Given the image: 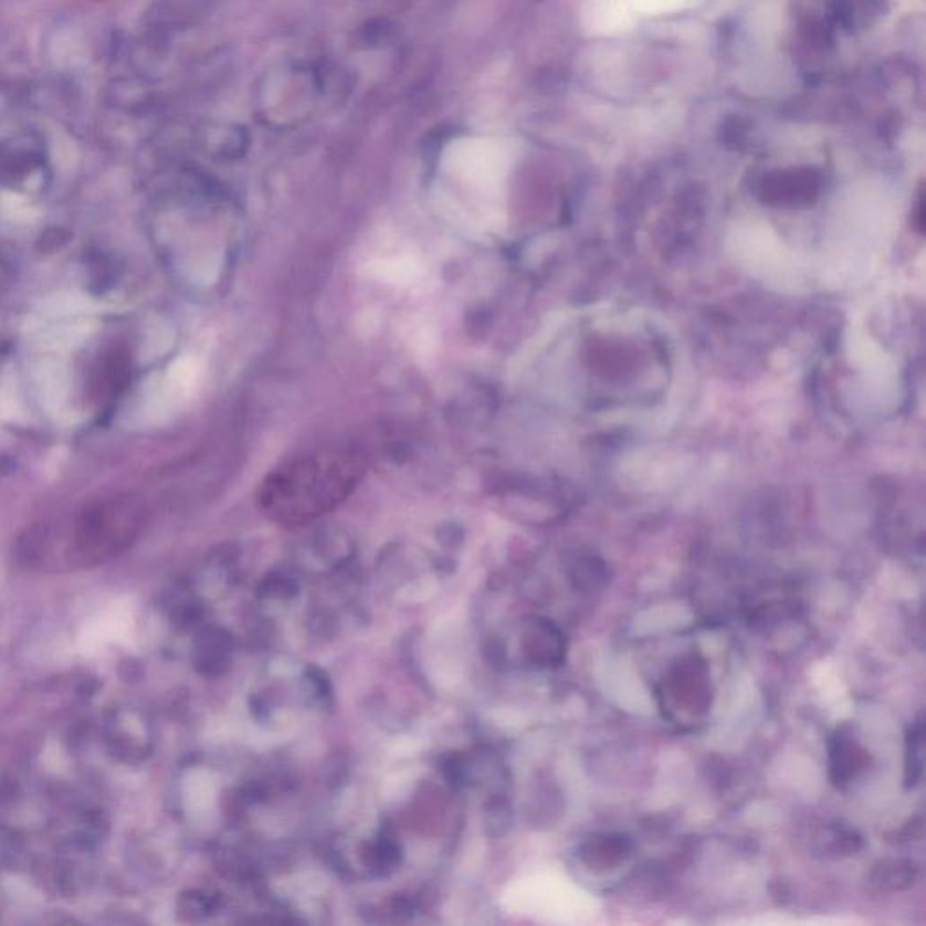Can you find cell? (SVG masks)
<instances>
[{
  "instance_id": "obj_10",
  "label": "cell",
  "mask_w": 926,
  "mask_h": 926,
  "mask_svg": "<svg viewBox=\"0 0 926 926\" xmlns=\"http://www.w3.org/2000/svg\"><path fill=\"white\" fill-rule=\"evenodd\" d=\"M230 639L223 632L218 630H209L204 633L203 641H201L200 664L207 667V672L214 673L218 670H223L224 664L229 661L230 655Z\"/></svg>"
},
{
  "instance_id": "obj_5",
  "label": "cell",
  "mask_w": 926,
  "mask_h": 926,
  "mask_svg": "<svg viewBox=\"0 0 926 926\" xmlns=\"http://www.w3.org/2000/svg\"><path fill=\"white\" fill-rule=\"evenodd\" d=\"M632 838L623 832H598L579 846L581 862L593 872L612 871L632 856Z\"/></svg>"
},
{
  "instance_id": "obj_1",
  "label": "cell",
  "mask_w": 926,
  "mask_h": 926,
  "mask_svg": "<svg viewBox=\"0 0 926 926\" xmlns=\"http://www.w3.org/2000/svg\"><path fill=\"white\" fill-rule=\"evenodd\" d=\"M513 160V141L499 136H463L443 149L442 169L449 180L467 189L493 192L507 178Z\"/></svg>"
},
{
  "instance_id": "obj_7",
  "label": "cell",
  "mask_w": 926,
  "mask_h": 926,
  "mask_svg": "<svg viewBox=\"0 0 926 926\" xmlns=\"http://www.w3.org/2000/svg\"><path fill=\"white\" fill-rule=\"evenodd\" d=\"M917 869L906 860H885L872 866L866 877V885L871 892H902L911 888L916 882Z\"/></svg>"
},
{
  "instance_id": "obj_4",
  "label": "cell",
  "mask_w": 926,
  "mask_h": 926,
  "mask_svg": "<svg viewBox=\"0 0 926 926\" xmlns=\"http://www.w3.org/2000/svg\"><path fill=\"white\" fill-rule=\"evenodd\" d=\"M525 657L538 667H558L565 663L567 639L558 624L547 618H530L524 624Z\"/></svg>"
},
{
  "instance_id": "obj_12",
  "label": "cell",
  "mask_w": 926,
  "mask_h": 926,
  "mask_svg": "<svg viewBox=\"0 0 926 926\" xmlns=\"http://www.w3.org/2000/svg\"><path fill=\"white\" fill-rule=\"evenodd\" d=\"M633 10L643 15H667L684 11L695 4V0H630Z\"/></svg>"
},
{
  "instance_id": "obj_9",
  "label": "cell",
  "mask_w": 926,
  "mask_h": 926,
  "mask_svg": "<svg viewBox=\"0 0 926 926\" xmlns=\"http://www.w3.org/2000/svg\"><path fill=\"white\" fill-rule=\"evenodd\" d=\"M860 849H862V836L854 829L842 823L829 825L825 836L820 840V851L825 852L827 856H852Z\"/></svg>"
},
{
  "instance_id": "obj_13",
  "label": "cell",
  "mask_w": 926,
  "mask_h": 926,
  "mask_svg": "<svg viewBox=\"0 0 926 926\" xmlns=\"http://www.w3.org/2000/svg\"><path fill=\"white\" fill-rule=\"evenodd\" d=\"M511 823V807L504 798H496L487 806V829L496 827L493 836H502Z\"/></svg>"
},
{
  "instance_id": "obj_6",
  "label": "cell",
  "mask_w": 926,
  "mask_h": 926,
  "mask_svg": "<svg viewBox=\"0 0 926 926\" xmlns=\"http://www.w3.org/2000/svg\"><path fill=\"white\" fill-rule=\"evenodd\" d=\"M638 11L630 0H588L583 22L593 35H613L635 24Z\"/></svg>"
},
{
  "instance_id": "obj_3",
  "label": "cell",
  "mask_w": 926,
  "mask_h": 926,
  "mask_svg": "<svg viewBox=\"0 0 926 926\" xmlns=\"http://www.w3.org/2000/svg\"><path fill=\"white\" fill-rule=\"evenodd\" d=\"M871 762L851 724L838 726L829 738V778L836 789H845Z\"/></svg>"
},
{
  "instance_id": "obj_2",
  "label": "cell",
  "mask_w": 926,
  "mask_h": 926,
  "mask_svg": "<svg viewBox=\"0 0 926 926\" xmlns=\"http://www.w3.org/2000/svg\"><path fill=\"white\" fill-rule=\"evenodd\" d=\"M672 703L686 707V712L703 715L712 706V690L706 664L697 657L684 659L673 667L667 677L666 692Z\"/></svg>"
},
{
  "instance_id": "obj_11",
  "label": "cell",
  "mask_w": 926,
  "mask_h": 926,
  "mask_svg": "<svg viewBox=\"0 0 926 926\" xmlns=\"http://www.w3.org/2000/svg\"><path fill=\"white\" fill-rule=\"evenodd\" d=\"M572 583L576 590H581V592H599L608 583L607 567L598 559H585V561L578 564V567L574 568Z\"/></svg>"
},
{
  "instance_id": "obj_8",
  "label": "cell",
  "mask_w": 926,
  "mask_h": 926,
  "mask_svg": "<svg viewBox=\"0 0 926 926\" xmlns=\"http://www.w3.org/2000/svg\"><path fill=\"white\" fill-rule=\"evenodd\" d=\"M925 772V717L923 713L906 727L905 735V787L916 789Z\"/></svg>"
}]
</instances>
